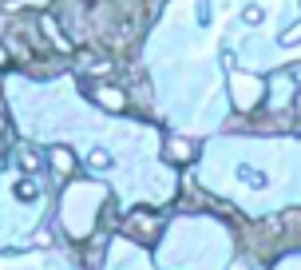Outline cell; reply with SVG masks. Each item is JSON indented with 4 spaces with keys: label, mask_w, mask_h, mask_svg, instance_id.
Returning <instances> with one entry per match:
<instances>
[{
    "label": "cell",
    "mask_w": 301,
    "mask_h": 270,
    "mask_svg": "<svg viewBox=\"0 0 301 270\" xmlns=\"http://www.w3.org/2000/svg\"><path fill=\"white\" fill-rule=\"evenodd\" d=\"M103 104L107 107H123V96H119V92H103Z\"/></svg>",
    "instance_id": "obj_1"
}]
</instances>
